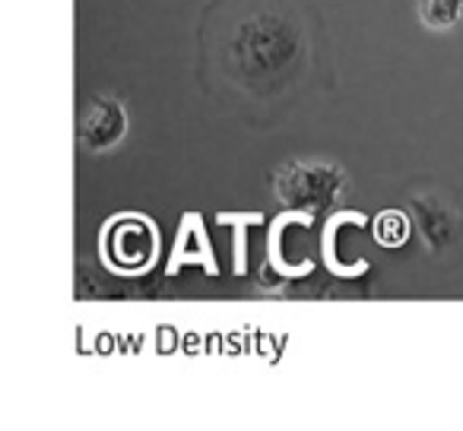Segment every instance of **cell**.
<instances>
[{"mask_svg":"<svg viewBox=\"0 0 463 431\" xmlns=\"http://www.w3.org/2000/svg\"><path fill=\"white\" fill-rule=\"evenodd\" d=\"M412 216H416L419 232H422L425 245H429L431 251H448L457 241L460 216H457L450 203L431 197V193H416V197H412Z\"/></svg>","mask_w":463,"mask_h":431,"instance_id":"5","label":"cell"},{"mask_svg":"<svg viewBox=\"0 0 463 431\" xmlns=\"http://www.w3.org/2000/svg\"><path fill=\"white\" fill-rule=\"evenodd\" d=\"M308 35L289 7L258 0L232 16L219 39V64L232 86L258 98L289 89L305 70Z\"/></svg>","mask_w":463,"mask_h":431,"instance_id":"1","label":"cell"},{"mask_svg":"<svg viewBox=\"0 0 463 431\" xmlns=\"http://www.w3.org/2000/svg\"><path fill=\"white\" fill-rule=\"evenodd\" d=\"M130 117L124 105L111 96H102L86 108L83 121H80V143L90 153H109L128 136Z\"/></svg>","mask_w":463,"mask_h":431,"instance_id":"4","label":"cell"},{"mask_svg":"<svg viewBox=\"0 0 463 431\" xmlns=\"http://www.w3.org/2000/svg\"><path fill=\"white\" fill-rule=\"evenodd\" d=\"M346 191V174L334 162L321 159H292L273 174V193L292 212H327L340 203Z\"/></svg>","mask_w":463,"mask_h":431,"instance_id":"2","label":"cell"},{"mask_svg":"<svg viewBox=\"0 0 463 431\" xmlns=\"http://www.w3.org/2000/svg\"><path fill=\"white\" fill-rule=\"evenodd\" d=\"M374 239L384 248H400L410 239V220L400 210H387L374 220Z\"/></svg>","mask_w":463,"mask_h":431,"instance_id":"7","label":"cell"},{"mask_svg":"<svg viewBox=\"0 0 463 431\" xmlns=\"http://www.w3.org/2000/svg\"><path fill=\"white\" fill-rule=\"evenodd\" d=\"M156 226L143 216H118L105 229V258L118 273H140L156 260Z\"/></svg>","mask_w":463,"mask_h":431,"instance_id":"3","label":"cell"},{"mask_svg":"<svg viewBox=\"0 0 463 431\" xmlns=\"http://www.w3.org/2000/svg\"><path fill=\"white\" fill-rule=\"evenodd\" d=\"M419 20L431 33H450L463 23V0H419Z\"/></svg>","mask_w":463,"mask_h":431,"instance_id":"6","label":"cell"}]
</instances>
